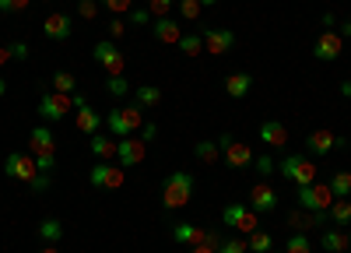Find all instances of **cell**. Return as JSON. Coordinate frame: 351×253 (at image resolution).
I'll return each mask as SVG.
<instances>
[{"label":"cell","instance_id":"obj_1","mask_svg":"<svg viewBox=\"0 0 351 253\" xmlns=\"http://www.w3.org/2000/svg\"><path fill=\"white\" fill-rule=\"evenodd\" d=\"M193 201V173H172L169 180H165V186H162V204L169 208V211H180V208H186Z\"/></svg>","mask_w":351,"mask_h":253},{"label":"cell","instance_id":"obj_2","mask_svg":"<svg viewBox=\"0 0 351 253\" xmlns=\"http://www.w3.org/2000/svg\"><path fill=\"white\" fill-rule=\"evenodd\" d=\"M141 123H144L141 106H112V109L106 112V130H109L116 141L137 134V130H141Z\"/></svg>","mask_w":351,"mask_h":253},{"label":"cell","instance_id":"obj_3","mask_svg":"<svg viewBox=\"0 0 351 253\" xmlns=\"http://www.w3.org/2000/svg\"><path fill=\"white\" fill-rule=\"evenodd\" d=\"M278 169H281V176H285L288 183H295V186L316 183V162L306 158V155H285V158L278 162Z\"/></svg>","mask_w":351,"mask_h":253},{"label":"cell","instance_id":"obj_4","mask_svg":"<svg viewBox=\"0 0 351 253\" xmlns=\"http://www.w3.org/2000/svg\"><path fill=\"white\" fill-rule=\"evenodd\" d=\"M221 221L228 225V229L243 232V236H253V232L260 229V215H256L250 204H228V208L221 211Z\"/></svg>","mask_w":351,"mask_h":253},{"label":"cell","instance_id":"obj_5","mask_svg":"<svg viewBox=\"0 0 351 253\" xmlns=\"http://www.w3.org/2000/svg\"><path fill=\"white\" fill-rule=\"evenodd\" d=\"M337 201L330 183H309V186H299V208L306 211H330V204Z\"/></svg>","mask_w":351,"mask_h":253},{"label":"cell","instance_id":"obj_6","mask_svg":"<svg viewBox=\"0 0 351 253\" xmlns=\"http://www.w3.org/2000/svg\"><path fill=\"white\" fill-rule=\"evenodd\" d=\"M172 239L176 243H183V246H204V243H211V246H221V232H211V229H200V225H190V221H180V225H172Z\"/></svg>","mask_w":351,"mask_h":253},{"label":"cell","instance_id":"obj_7","mask_svg":"<svg viewBox=\"0 0 351 253\" xmlns=\"http://www.w3.org/2000/svg\"><path fill=\"white\" fill-rule=\"evenodd\" d=\"M88 180H92V186H99V190H120L127 183V169L120 162H95Z\"/></svg>","mask_w":351,"mask_h":253},{"label":"cell","instance_id":"obj_8","mask_svg":"<svg viewBox=\"0 0 351 253\" xmlns=\"http://www.w3.org/2000/svg\"><path fill=\"white\" fill-rule=\"evenodd\" d=\"M71 109H74V99L60 95V92H43V99H39V117L46 123H64Z\"/></svg>","mask_w":351,"mask_h":253},{"label":"cell","instance_id":"obj_9","mask_svg":"<svg viewBox=\"0 0 351 253\" xmlns=\"http://www.w3.org/2000/svg\"><path fill=\"white\" fill-rule=\"evenodd\" d=\"M218 145H221V158H225L228 169H246V165H253V158H256L246 141H232V134H221Z\"/></svg>","mask_w":351,"mask_h":253},{"label":"cell","instance_id":"obj_10","mask_svg":"<svg viewBox=\"0 0 351 253\" xmlns=\"http://www.w3.org/2000/svg\"><path fill=\"white\" fill-rule=\"evenodd\" d=\"M306 148H309L313 155H330V152H341V148H348V137L334 134L330 127H316V130L306 137Z\"/></svg>","mask_w":351,"mask_h":253},{"label":"cell","instance_id":"obj_11","mask_svg":"<svg viewBox=\"0 0 351 253\" xmlns=\"http://www.w3.org/2000/svg\"><path fill=\"white\" fill-rule=\"evenodd\" d=\"M341 53H344L341 32H337V28H324V32L316 36V43H313V56H316V60H324V64H334Z\"/></svg>","mask_w":351,"mask_h":253},{"label":"cell","instance_id":"obj_12","mask_svg":"<svg viewBox=\"0 0 351 253\" xmlns=\"http://www.w3.org/2000/svg\"><path fill=\"white\" fill-rule=\"evenodd\" d=\"M4 173L11 180H21V183H32L39 176V165H36V155H25V152H11L4 158Z\"/></svg>","mask_w":351,"mask_h":253},{"label":"cell","instance_id":"obj_13","mask_svg":"<svg viewBox=\"0 0 351 253\" xmlns=\"http://www.w3.org/2000/svg\"><path fill=\"white\" fill-rule=\"evenodd\" d=\"M144 155H148V141H141L137 134L120 137V148H116V162H120L123 169L141 165V162H144Z\"/></svg>","mask_w":351,"mask_h":253},{"label":"cell","instance_id":"obj_14","mask_svg":"<svg viewBox=\"0 0 351 253\" xmlns=\"http://www.w3.org/2000/svg\"><path fill=\"white\" fill-rule=\"evenodd\" d=\"M250 208H253L256 215H271V211H278V190H274L267 180L253 183V186H250Z\"/></svg>","mask_w":351,"mask_h":253},{"label":"cell","instance_id":"obj_15","mask_svg":"<svg viewBox=\"0 0 351 253\" xmlns=\"http://www.w3.org/2000/svg\"><path fill=\"white\" fill-rule=\"evenodd\" d=\"M92 56H95V64L102 71H109V74H123V67H127V60H123V53H120L116 43H95Z\"/></svg>","mask_w":351,"mask_h":253},{"label":"cell","instance_id":"obj_16","mask_svg":"<svg viewBox=\"0 0 351 253\" xmlns=\"http://www.w3.org/2000/svg\"><path fill=\"white\" fill-rule=\"evenodd\" d=\"M204 49H208L211 56H225L232 46H236V32L232 28H204Z\"/></svg>","mask_w":351,"mask_h":253},{"label":"cell","instance_id":"obj_17","mask_svg":"<svg viewBox=\"0 0 351 253\" xmlns=\"http://www.w3.org/2000/svg\"><path fill=\"white\" fill-rule=\"evenodd\" d=\"M43 32H46V39H53V43H64V39H71V32H74V21H71V14H46V21H43Z\"/></svg>","mask_w":351,"mask_h":253},{"label":"cell","instance_id":"obj_18","mask_svg":"<svg viewBox=\"0 0 351 253\" xmlns=\"http://www.w3.org/2000/svg\"><path fill=\"white\" fill-rule=\"evenodd\" d=\"M28 155H36V158H43V155H56V137H53V130L49 127H36L32 134H28Z\"/></svg>","mask_w":351,"mask_h":253},{"label":"cell","instance_id":"obj_19","mask_svg":"<svg viewBox=\"0 0 351 253\" xmlns=\"http://www.w3.org/2000/svg\"><path fill=\"white\" fill-rule=\"evenodd\" d=\"M260 141H263V145H267V148H285L288 145V127L285 123H278V120H267V123H260Z\"/></svg>","mask_w":351,"mask_h":253},{"label":"cell","instance_id":"obj_20","mask_svg":"<svg viewBox=\"0 0 351 253\" xmlns=\"http://www.w3.org/2000/svg\"><path fill=\"white\" fill-rule=\"evenodd\" d=\"M250 88H253V74H246V71H232V74L225 77V92H228L232 99H246Z\"/></svg>","mask_w":351,"mask_h":253},{"label":"cell","instance_id":"obj_21","mask_svg":"<svg viewBox=\"0 0 351 253\" xmlns=\"http://www.w3.org/2000/svg\"><path fill=\"white\" fill-rule=\"evenodd\" d=\"M116 148H120V141L112 134H92V155L99 162H112L116 158Z\"/></svg>","mask_w":351,"mask_h":253},{"label":"cell","instance_id":"obj_22","mask_svg":"<svg viewBox=\"0 0 351 253\" xmlns=\"http://www.w3.org/2000/svg\"><path fill=\"white\" fill-rule=\"evenodd\" d=\"M155 39L165 43V46H176V43L183 39L180 21H172V18H155Z\"/></svg>","mask_w":351,"mask_h":253},{"label":"cell","instance_id":"obj_23","mask_svg":"<svg viewBox=\"0 0 351 253\" xmlns=\"http://www.w3.org/2000/svg\"><path fill=\"white\" fill-rule=\"evenodd\" d=\"M102 117H99V112L92 109V106H84V109H77V117H74V127L81 130V134H88V137H92V134H99L102 130Z\"/></svg>","mask_w":351,"mask_h":253},{"label":"cell","instance_id":"obj_24","mask_svg":"<svg viewBox=\"0 0 351 253\" xmlns=\"http://www.w3.org/2000/svg\"><path fill=\"white\" fill-rule=\"evenodd\" d=\"M319 243H324L327 253H348V232L344 229H327L319 236Z\"/></svg>","mask_w":351,"mask_h":253},{"label":"cell","instance_id":"obj_25","mask_svg":"<svg viewBox=\"0 0 351 253\" xmlns=\"http://www.w3.org/2000/svg\"><path fill=\"white\" fill-rule=\"evenodd\" d=\"M330 221L337 225V229H344V225H351V197H337V201L330 204Z\"/></svg>","mask_w":351,"mask_h":253},{"label":"cell","instance_id":"obj_26","mask_svg":"<svg viewBox=\"0 0 351 253\" xmlns=\"http://www.w3.org/2000/svg\"><path fill=\"white\" fill-rule=\"evenodd\" d=\"M193 155H197L204 165H215V162L221 158V145H218V141H197V145H193Z\"/></svg>","mask_w":351,"mask_h":253},{"label":"cell","instance_id":"obj_27","mask_svg":"<svg viewBox=\"0 0 351 253\" xmlns=\"http://www.w3.org/2000/svg\"><path fill=\"white\" fill-rule=\"evenodd\" d=\"M39 239H46L49 246H56V239H64V221L43 218V221H39Z\"/></svg>","mask_w":351,"mask_h":253},{"label":"cell","instance_id":"obj_28","mask_svg":"<svg viewBox=\"0 0 351 253\" xmlns=\"http://www.w3.org/2000/svg\"><path fill=\"white\" fill-rule=\"evenodd\" d=\"M53 92L74 95V92H77V77H74L71 71H56V74H53Z\"/></svg>","mask_w":351,"mask_h":253},{"label":"cell","instance_id":"obj_29","mask_svg":"<svg viewBox=\"0 0 351 253\" xmlns=\"http://www.w3.org/2000/svg\"><path fill=\"white\" fill-rule=\"evenodd\" d=\"M162 102V88L158 84H144V88H137V106L141 109H155Z\"/></svg>","mask_w":351,"mask_h":253},{"label":"cell","instance_id":"obj_30","mask_svg":"<svg viewBox=\"0 0 351 253\" xmlns=\"http://www.w3.org/2000/svg\"><path fill=\"white\" fill-rule=\"evenodd\" d=\"M176 46H180V53H186V56H197V53H204V36L200 32H183V39Z\"/></svg>","mask_w":351,"mask_h":253},{"label":"cell","instance_id":"obj_31","mask_svg":"<svg viewBox=\"0 0 351 253\" xmlns=\"http://www.w3.org/2000/svg\"><path fill=\"white\" fill-rule=\"evenodd\" d=\"M281 253H313V239H309L306 232H291Z\"/></svg>","mask_w":351,"mask_h":253},{"label":"cell","instance_id":"obj_32","mask_svg":"<svg viewBox=\"0 0 351 253\" xmlns=\"http://www.w3.org/2000/svg\"><path fill=\"white\" fill-rule=\"evenodd\" d=\"M330 190H334V197H351V173L348 169H341V173L330 176Z\"/></svg>","mask_w":351,"mask_h":253},{"label":"cell","instance_id":"obj_33","mask_svg":"<svg viewBox=\"0 0 351 253\" xmlns=\"http://www.w3.org/2000/svg\"><path fill=\"white\" fill-rule=\"evenodd\" d=\"M246 243H250V250L253 253H271L274 250V239H271V232H253V236H246Z\"/></svg>","mask_w":351,"mask_h":253},{"label":"cell","instance_id":"obj_34","mask_svg":"<svg viewBox=\"0 0 351 253\" xmlns=\"http://www.w3.org/2000/svg\"><path fill=\"white\" fill-rule=\"evenodd\" d=\"M106 92H109L112 99H123V95H130V84H127V77H123V74H109Z\"/></svg>","mask_w":351,"mask_h":253},{"label":"cell","instance_id":"obj_35","mask_svg":"<svg viewBox=\"0 0 351 253\" xmlns=\"http://www.w3.org/2000/svg\"><path fill=\"white\" fill-rule=\"evenodd\" d=\"M218 253H250V243L246 239H236V236H225Z\"/></svg>","mask_w":351,"mask_h":253},{"label":"cell","instance_id":"obj_36","mask_svg":"<svg viewBox=\"0 0 351 253\" xmlns=\"http://www.w3.org/2000/svg\"><path fill=\"white\" fill-rule=\"evenodd\" d=\"M180 14H183L186 21H197V18L204 14V4H200V0H180Z\"/></svg>","mask_w":351,"mask_h":253},{"label":"cell","instance_id":"obj_37","mask_svg":"<svg viewBox=\"0 0 351 253\" xmlns=\"http://www.w3.org/2000/svg\"><path fill=\"white\" fill-rule=\"evenodd\" d=\"M99 4H102L109 14H130V11H134V0H99Z\"/></svg>","mask_w":351,"mask_h":253},{"label":"cell","instance_id":"obj_38","mask_svg":"<svg viewBox=\"0 0 351 253\" xmlns=\"http://www.w3.org/2000/svg\"><path fill=\"white\" fill-rule=\"evenodd\" d=\"M172 8H176V0H148V14L155 18H169Z\"/></svg>","mask_w":351,"mask_h":253},{"label":"cell","instance_id":"obj_39","mask_svg":"<svg viewBox=\"0 0 351 253\" xmlns=\"http://www.w3.org/2000/svg\"><path fill=\"white\" fill-rule=\"evenodd\" d=\"M253 165H256V169H260V176H263V180H267V176H271V173H274V169H278V165H274V158H271V155H260V158H253Z\"/></svg>","mask_w":351,"mask_h":253},{"label":"cell","instance_id":"obj_40","mask_svg":"<svg viewBox=\"0 0 351 253\" xmlns=\"http://www.w3.org/2000/svg\"><path fill=\"white\" fill-rule=\"evenodd\" d=\"M77 14L88 18V21H95V14H99V0H81V4H77Z\"/></svg>","mask_w":351,"mask_h":253},{"label":"cell","instance_id":"obj_41","mask_svg":"<svg viewBox=\"0 0 351 253\" xmlns=\"http://www.w3.org/2000/svg\"><path fill=\"white\" fill-rule=\"evenodd\" d=\"M28 4H32V0H0V11L11 14V11H25Z\"/></svg>","mask_w":351,"mask_h":253},{"label":"cell","instance_id":"obj_42","mask_svg":"<svg viewBox=\"0 0 351 253\" xmlns=\"http://www.w3.org/2000/svg\"><path fill=\"white\" fill-rule=\"evenodd\" d=\"M137 137H141V141H148V145H152V141L158 137V127H155V123H141V130H137Z\"/></svg>","mask_w":351,"mask_h":253},{"label":"cell","instance_id":"obj_43","mask_svg":"<svg viewBox=\"0 0 351 253\" xmlns=\"http://www.w3.org/2000/svg\"><path fill=\"white\" fill-rule=\"evenodd\" d=\"M123 32H127L123 18H112V21H109V36H112V39H123Z\"/></svg>","mask_w":351,"mask_h":253},{"label":"cell","instance_id":"obj_44","mask_svg":"<svg viewBox=\"0 0 351 253\" xmlns=\"http://www.w3.org/2000/svg\"><path fill=\"white\" fill-rule=\"evenodd\" d=\"M148 18H152L148 8H134V11H130V25H148Z\"/></svg>","mask_w":351,"mask_h":253},{"label":"cell","instance_id":"obj_45","mask_svg":"<svg viewBox=\"0 0 351 253\" xmlns=\"http://www.w3.org/2000/svg\"><path fill=\"white\" fill-rule=\"evenodd\" d=\"M49 183H53V180H49V173H39V176L32 180V190H36V193H46V190H49Z\"/></svg>","mask_w":351,"mask_h":253},{"label":"cell","instance_id":"obj_46","mask_svg":"<svg viewBox=\"0 0 351 253\" xmlns=\"http://www.w3.org/2000/svg\"><path fill=\"white\" fill-rule=\"evenodd\" d=\"M11 56L14 60H28V46L25 43H11Z\"/></svg>","mask_w":351,"mask_h":253},{"label":"cell","instance_id":"obj_47","mask_svg":"<svg viewBox=\"0 0 351 253\" xmlns=\"http://www.w3.org/2000/svg\"><path fill=\"white\" fill-rule=\"evenodd\" d=\"M8 60H14V56H11V46L0 43V67H8Z\"/></svg>","mask_w":351,"mask_h":253},{"label":"cell","instance_id":"obj_48","mask_svg":"<svg viewBox=\"0 0 351 253\" xmlns=\"http://www.w3.org/2000/svg\"><path fill=\"white\" fill-rule=\"evenodd\" d=\"M190 253H218V246H211V243H204V246H190Z\"/></svg>","mask_w":351,"mask_h":253},{"label":"cell","instance_id":"obj_49","mask_svg":"<svg viewBox=\"0 0 351 253\" xmlns=\"http://www.w3.org/2000/svg\"><path fill=\"white\" fill-rule=\"evenodd\" d=\"M337 32H341V39H351V18H348V21L337 28Z\"/></svg>","mask_w":351,"mask_h":253},{"label":"cell","instance_id":"obj_50","mask_svg":"<svg viewBox=\"0 0 351 253\" xmlns=\"http://www.w3.org/2000/svg\"><path fill=\"white\" fill-rule=\"evenodd\" d=\"M324 28H337V18H334V14H330V11H327V14H324Z\"/></svg>","mask_w":351,"mask_h":253},{"label":"cell","instance_id":"obj_51","mask_svg":"<svg viewBox=\"0 0 351 253\" xmlns=\"http://www.w3.org/2000/svg\"><path fill=\"white\" fill-rule=\"evenodd\" d=\"M341 95H344V99L351 95V77H348V81H341Z\"/></svg>","mask_w":351,"mask_h":253},{"label":"cell","instance_id":"obj_52","mask_svg":"<svg viewBox=\"0 0 351 253\" xmlns=\"http://www.w3.org/2000/svg\"><path fill=\"white\" fill-rule=\"evenodd\" d=\"M4 95H8V77L0 74V99H4Z\"/></svg>","mask_w":351,"mask_h":253},{"label":"cell","instance_id":"obj_53","mask_svg":"<svg viewBox=\"0 0 351 253\" xmlns=\"http://www.w3.org/2000/svg\"><path fill=\"white\" fill-rule=\"evenodd\" d=\"M39 253H60V250H56V246H49V243H46V246H43Z\"/></svg>","mask_w":351,"mask_h":253},{"label":"cell","instance_id":"obj_54","mask_svg":"<svg viewBox=\"0 0 351 253\" xmlns=\"http://www.w3.org/2000/svg\"><path fill=\"white\" fill-rule=\"evenodd\" d=\"M200 4H204V8H215V4H218V0H200Z\"/></svg>","mask_w":351,"mask_h":253},{"label":"cell","instance_id":"obj_55","mask_svg":"<svg viewBox=\"0 0 351 253\" xmlns=\"http://www.w3.org/2000/svg\"><path fill=\"white\" fill-rule=\"evenodd\" d=\"M348 246H351V232H348Z\"/></svg>","mask_w":351,"mask_h":253},{"label":"cell","instance_id":"obj_56","mask_svg":"<svg viewBox=\"0 0 351 253\" xmlns=\"http://www.w3.org/2000/svg\"><path fill=\"white\" fill-rule=\"evenodd\" d=\"M39 4H49V0H39Z\"/></svg>","mask_w":351,"mask_h":253},{"label":"cell","instance_id":"obj_57","mask_svg":"<svg viewBox=\"0 0 351 253\" xmlns=\"http://www.w3.org/2000/svg\"><path fill=\"white\" fill-rule=\"evenodd\" d=\"M271 253H281V250H271Z\"/></svg>","mask_w":351,"mask_h":253}]
</instances>
